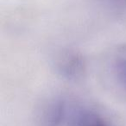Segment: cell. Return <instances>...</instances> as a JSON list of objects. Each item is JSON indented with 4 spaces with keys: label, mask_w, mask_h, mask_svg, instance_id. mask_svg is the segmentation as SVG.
<instances>
[{
    "label": "cell",
    "mask_w": 126,
    "mask_h": 126,
    "mask_svg": "<svg viewBox=\"0 0 126 126\" xmlns=\"http://www.w3.org/2000/svg\"><path fill=\"white\" fill-rule=\"evenodd\" d=\"M67 118L66 102L54 98L45 104L39 114L38 126H63Z\"/></svg>",
    "instance_id": "1"
},
{
    "label": "cell",
    "mask_w": 126,
    "mask_h": 126,
    "mask_svg": "<svg viewBox=\"0 0 126 126\" xmlns=\"http://www.w3.org/2000/svg\"><path fill=\"white\" fill-rule=\"evenodd\" d=\"M59 71L67 78H77L82 74L84 63L79 54L67 52L60 55L57 62Z\"/></svg>",
    "instance_id": "2"
},
{
    "label": "cell",
    "mask_w": 126,
    "mask_h": 126,
    "mask_svg": "<svg viewBox=\"0 0 126 126\" xmlns=\"http://www.w3.org/2000/svg\"><path fill=\"white\" fill-rule=\"evenodd\" d=\"M67 121V126H109L100 114L87 109L79 110Z\"/></svg>",
    "instance_id": "3"
},
{
    "label": "cell",
    "mask_w": 126,
    "mask_h": 126,
    "mask_svg": "<svg viewBox=\"0 0 126 126\" xmlns=\"http://www.w3.org/2000/svg\"><path fill=\"white\" fill-rule=\"evenodd\" d=\"M113 72L118 84L126 91V47L117 51L113 62Z\"/></svg>",
    "instance_id": "4"
}]
</instances>
